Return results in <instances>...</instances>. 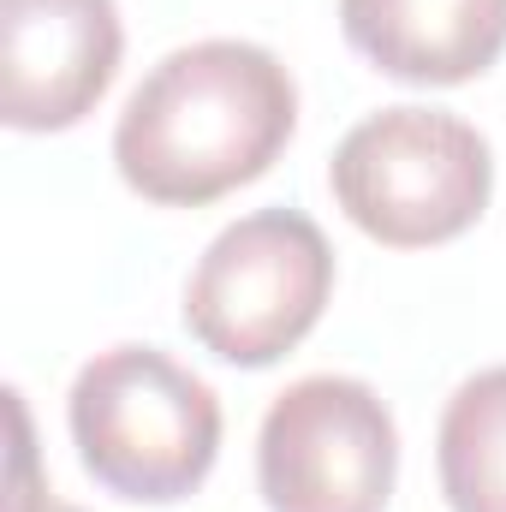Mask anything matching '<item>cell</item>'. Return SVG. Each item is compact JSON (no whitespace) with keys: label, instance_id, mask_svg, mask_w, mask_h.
<instances>
[{"label":"cell","instance_id":"6","mask_svg":"<svg viewBox=\"0 0 506 512\" xmlns=\"http://www.w3.org/2000/svg\"><path fill=\"white\" fill-rule=\"evenodd\" d=\"M120 54L114 0H0V120L12 131L78 126L108 96Z\"/></svg>","mask_w":506,"mask_h":512},{"label":"cell","instance_id":"1","mask_svg":"<svg viewBox=\"0 0 506 512\" xmlns=\"http://www.w3.org/2000/svg\"><path fill=\"white\" fill-rule=\"evenodd\" d=\"M298 126V84L262 42L209 36L149 66L114 126V167L143 203L203 209L262 179Z\"/></svg>","mask_w":506,"mask_h":512},{"label":"cell","instance_id":"5","mask_svg":"<svg viewBox=\"0 0 506 512\" xmlns=\"http://www.w3.org/2000/svg\"><path fill=\"white\" fill-rule=\"evenodd\" d=\"M399 477V429L358 376H304L262 417L256 483L268 512H381Z\"/></svg>","mask_w":506,"mask_h":512},{"label":"cell","instance_id":"9","mask_svg":"<svg viewBox=\"0 0 506 512\" xmlns=\"http://www.w3.org/2000/svg\"><path fill=\"white\" fill-rule=\"evenodd\" d=\"M12 417H18V477H12V507L6 512H84V507H66V501L42 495L30 483V423H24V405H12Z\"/></svg>","mask_w":506,"mask_h":512},{"label":"cell","instance_id":"2","mask_svg":"<svg viewBox=\"0 0 506 512\" xmlns=\"http://www.w3.org/2000/svg\"><path fill=\"white\" fill-rule=\"evenodd\" d=\"M66 423L84 471L143 507L203 489L221 453V399L161 346H108L66 393Z\"/></svg>","mask_w":506,"mask_h":512},{"label":"cell","instance_id":"4","mask_svg":"<svg viewBox=\"0 0 506 512\" xmlns=\"http://www.w3.org/2000/svg\"><path fill=\"white\" fill-rule=\"evenodd\" d=\"M334 251L298 209H256L233 221L185 280V328L203 352L239 370L286 358L328 310Z\"/></svg>","mask_w":506,"mask_h":512},{"label":"cell","instance_id":"7","mask_svg":"<svg viewBox=\"0 0 506 512\" xmlns=\"http://www.w3.org/2000/svg\"><path fill=\"white\" fill-rule=\"evenodd\" d=\"M340 24L399 84H471L506 48V0H340Z\"/></svg>","mask_w":506,"mask_h":512},{"label":"cell","instance_id":"3","mask_svg":"<svg viewBox=\"0 0 506 512\" xmlns=\"http://www.w3.org/2000/svg\"><path fill=\"white\" fill-rule=\"evenodd\" d=\"M328 185L358 233L393 251H423L483 221L495 191V155L471 120L399 102L340 137Z\"/></svg>","mask_w":506,"mask_h":512},{"label":"cell","instance_id":"8","mask_svg":"<svg viewBox=\"0 0 506 512\" xmlns=\"http://www.w3.org/2000/svg\"><path fill=\"white\" fill-rule=\"evenodd\" d=\"M435 465L453 512H506V364L471 376L447 399Z\"/></svg>","mask_w":506,"mask_h":512}]
</instances>
